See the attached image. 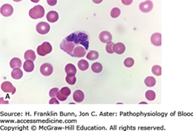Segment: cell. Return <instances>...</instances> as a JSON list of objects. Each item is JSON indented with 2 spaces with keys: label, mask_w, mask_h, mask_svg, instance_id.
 Returning a JSON list of instances; mask_svg holds the SVG:
<instances>
[{
  "label": "cell",
  "mask_w": 193,
  "mask_h": 131,
  "mask_svg": "<svg viewBox=\"0 0 193 131\" xmlns=\"http://www.w3.org/2000/svg\"><path fill=\"white\" fill-rule=\"evenodd\" d=\"M66 40L73 42L76 46H82L87 50L89 49V39H88V35L85 33L81 32H76L72 33L69 36L65 38Z\"/></svg>",
  "instance_id": "6da1fadb"
},
{
  "label": "cell",
  "mask_w": 193,
  "mask_h": 131,
  "mask_svg": "<svg viewBox=\"0 0 193 131\" xmlns=\"http://www.w3.org/2000/svg\"><path fill=\"white\" fill-rule=\"evenodd\" d=\"M45 15V9L42 6H36L29 11V16L34 20L41 19Z\"/></svg>",
  "instance_id": "7a4b0ae2"
},
{
  "label": "cell",
  "mask_w": 193,
  "mask_h": 131,
  "mask_svg": "<svg viewBox=\"0 0 193 131\" xmlns=\"http://www.w3.org/2000/svg\"><path fill=\"white\" fill-rule=\"evenodd\" d=\"M76 47L75 44L73 42H71V41L66 40V39H64L63 40V42L60 44V49L66 52L67 54H68L71 56L72 53H73L74 50H75Z\"/></svg>",
  "instance_id": "3957f363"
},
{
  "label": "cell",
  "mask_w": 193,
  "mask_h": 131,
  "mask_svg": "<svg viewBox=\"0 0 193 131\" xmlns=\"http://www.w3.org/2000/svg\"><path fill=\"white\" fill-rule=\"evenodd\" d=\"M51 51H52V46L48 42H44L37 48V53L40 56H45V55L49 54Z\"/></svg>",
  "instance_id": "277c9868"
},
{
  "label": "cell",
  "mask_w": 193,
  "mask_h": 131,
  "mask_svg": "<svg viewBox=\"0 0 193 131\" xmlns=\"http://www.w3.org/2000/svg\"><path fill=\"white\" fill-rule=\"evenodd\" d=\"M36 30L37 32L40 34H46L49 32L50 31V25L47 22H40L37 24L36 26Z\"/></svg>",
  "instance_id": "5b68a950"
},
{
  "label": "cell",
  "mask_w": 193,
  "mask_h": 131,
  "mask_svg": "<svg viewBox=\"0 0 193 131\" xmlns=\"http://www.w3.org/2000/svg\"><path fill=\"white\" fill-rule=\"evenodd\" d=\"M2 90L4 92H11L12 95L16 92V88L13 86V84L9 81H5L2 84Z\"/></svg>",
  "instance_id": "8992f818"
},
{
  "label": "cell",
  "mask_w": 193,
  "mask_h": 131,
  "mask_svg": "<svg viewBox=\"0 0 193 131\" xmlns=\"http://www.w3.org/2000/svg\"><path fill=\"white\" fill-rule=\"evenodd\" d=\"M139 8L141 11L144 12V13H148V12H150L153 8V2L151 1H148L143 2L140 4Z\"/></svg>",
  "instance_id": "52a82bcc"
},
{
  "label": "cell",
  "mask_w": 193,
  "mask_h": 131,
  "mask_svg": "<svg viewBox=\"0 0 193 131\" xmlns=\"http://www.w3.org/2000/svg\"><path fill=\"white\" fill-rule=\"evenodd\" d=\"M86 54V49L84 46H76L73 53H72L71 57L75 58H82Z\"/></svg>",
  "instance_id": "ba28073f"
},
{
  "label": "cell",
  "mask_w": 193,
  "mask_h": 131,
  "mask_svg": "<svg viewBox=\"0 0 193 131\" xmlns=\"http://www.w3.org/2000/svg\"><path fill=\"white\" fill-rule=\"evenodd\" d=\"M0 12H1V14L3 17H10L12 15L13 12V8L11 5L9 4H5L1 7V9H0Z\"/></svg>",
  "instance_id": "9c48e42d"
},
{
  "label": "cell",
  "mask_w": 193,
  "mask_h": 131,
  "mask_svg": "<svg viewBox=\"0 0 193 131\" xmlns=\"http://www.w3.org/2000/svg\"><path fill=\"white\" fill-rule=\"evenodd\" d=\"M40 72L44 76H49L53 72V66L50 63H43L40 67Z\"/></svg>",
  "instance_id": "30bf717a"
},
{
  "label": "cell",
  "mask_w": 193,
  "mask_h": 131,
  "mask_svg": "<svg viewBox=\"0 0 193 131\" xmlns=\"http://www.w3.org/2000/svg\"><path fill=\"white\" fill-rule=\"evenodd\" d=\"M99 38L100 39V41L103 43H108L111 42V39H112V35L110 32H102L100 34Z\"/></svg>",
  "instance_id": "8fae6325"
},
{
  "label": "cell",
  "mask_w": 193,
  "mask_h": 131,
  "mask_svg": "<svg viewBox=\"0 0 193 131\" xmlns=\"http://www.w3.org/2000/svg\"><path fill=\"white\" fill-rule=\"evenodd\" d=\"M151 43L155 46H161L162 44L161 33H154L151 37Z\"/></svg>",
  "instance_id": "7c38bea8"
},
{
  "label": "cell",
  "mask_w": 193,
  "mask_h": 131,
  "mask_svg": "<svg viewBox=\"0 0 193 131\" xmlns=\"http://www.w3.org/2000/svg\"><path fill=\"white\" fill-rule=\"evenodd\" d=\"M46 18L47 20L50 22H55L58 20L59 19V14L56 11H49L46 15Z\"/></svg>",
  "instance_id": "4fadbf2b"
},
{
  "label": "cell",
  "mask_w": 193,
  "mask_h": 131,
  "mask_svg": "<svg viewBox=\"0 0 193 131\" xmlns=\"http://www.w3.org/2000/svg\"><path fill=\"white\" fill-rule=\"evenodd\" d=\"M65 71L66 72L68 76H75L76 73H77V69H76V67L73 64L68 63L65 66Z\"/></svg>",
  "instance_id": "5bb4252c"
},
{
  "label": "cell",
  "mask_w": 193,
  "mask_h": 131,
  "mask_svg": "<svg viewBox=\"0 0 193 131\" xmlns=\"http://www.w3.org/2000/svg\"><path fill=\"white\" fill-rule=\"evenodd\" d=\"M114 51H115L116 54H123L124 51L126 50V46L125 45L122 43H115V46L113 47Z\"/></svg>",
  "instance_id": "9a60e30c"
},
{
  "label": "cell",
  "mask_w": 193,
  "mask_h": 131,
  "mask_svg": "<svg viewBox=\"0 0 193 131\" xmlns=\"http://www.w3.org/2000/svg\"><path fill=\"white\" fill-rule=\"evenodd\" d=\"M84 98H85L84 93L82 92L81 90H76L75 92H74L73 98L76 102H77V103L82 102V101H83Z\"/></svg>",
  "instance_id": "2e32d148"
},
{
  "label": "cell",
  "mask_w": 193,
  "mask_h": 131,
  "mask_svg": "<svg viewBox=\"0 0 193 131\" xmlns=\"http://www.w3.org/2000/svg\"><path fill=\"white\" fill-rule=\"evenodd\" d=\"M23 68L25 72H31L34 70V63L32 60H26L23 64Z\"/></svg>",
  "instance_id": "e0dca14e"
},
{
  "label": "cell",
  "mask_w": 193,
  "mask_h": 131,
  "mask_svg": "<svg viewBox=\"0 0 193 131\" xmlns=\"http://www.w3.org/2000/svg\"><path fill=\"white\" fill-rule=\"evenodd\" d=\"M10 66L12 69H16V68H21L22 66V61L21 60L19 59L18 58H13L10 62Z\"/></svg>",
  "instance_id": "ac0fdd59"
},
{
  "label": "cell",
  "mask_w": 193,
  "mask_h": 131,
  "mask_svg": "<svg viewBox=\"0 0 193 131\" xmlns=\"http://www.w3.org/2000/svg\"><path fill=\"white\" fill-rule=\"evenodd\" d=\"M23 75V72L20 68H16L13 69V70L11 72V77L13 79H16V80H19L20 79Z\"/></svg>",
  "instance_id": "d6986e66"
},
{
  "label": "cell",
  "mask_w": 193,
  "mask_h": 131,
  "mask_svg": "<svg viewBox=\"0 0 193 131\" xmlns=\"http://www.w3.org/2000/svg\"><path fill=\"white\" fill-rule=\"evenodd\" d=\"M24 58L26 60H32L34 61L36 59V54L33 50H27L25 51V55H24Z\"/></svg>",
  "instance_id": "ffe728a7"
},
{
  "label": "cell",
  "mask_w": 193,
  "mask_h": 131,
  "mask_svg": "<svg viewBox=\"0 0 193 131\" xmlns=\"http://www.w3.org/2000/svg\"><path fill=\"white\" fill-rule=\"evenodd\" d=\"M144 83H145V84H146V87H152L156 84V80L155 77H153L151 76H149V77H146V79H145V80H144Z\"/></svg>",
  "instance_id": "44dd1931"
},
{
  "label": "cell",
  "mask_w": 193,
  "mask_h": 131,
  "mask_svg": "<svg viewBox=\"0 0 193 131\" xmlns=\"http://www.w3.org/2000/svg\"><path fill=\"white\" fill-rule=\"evenodd\" d=\"M77 66H78L79 69H80L81 71H86L89 68V63L86 60H80L78 62Z\"/></svg>",
  "instance_id": "7402d4cb"
},
{
  "label": "cell",
  "mask_w": 193,
  "mask_h": 131,
  "mask_svg": "<svg viewBox=\"0 0 193 131\" xmlns=\"http://www.w3.org/2000/svg\"><path fill=\"white\" fill-rule=\"evenodd\" d=\"M99 57V53L96 51H91L88 53V54L86 55V58L88 60H96Z\"/></svg>",
  "instance_id": "603a6c76"
},
{
  "label": "cell",
  "mask_w": 193,
  "mask_h": 131,
  "mask_svg": "<svg viewBox=\"0 0 193 131\" xmlns=\"http://www.w3.org/2000/svg\"><path fill=\"white\" fill-rule=\"evenodd\" d=\"M91 69L95 73H100L103 70V66L100 63H94L91 66Z\"/></svg>",
  "instance_id": "cb8c5ba5"
},
{
  "label": "cell",
  "mask_w": 193,
  "mask_h": 131,
  "mask_svg": "<svg viewBox=\"0 0 193 131\" xmlns=\"http://www.w3.org/2000/svg\"><path fill=\"white\" fill-rule=\"evenodd\" d=\"M145 96H146V99H147L148 101H154V100L155 99L156 94L153 90H148L146 92Z\"/></svg>",
  "instance_id": "d4e9b609"
},
{
  "label": "cell",
  "mask_w": 193,
  "mask_h": 131,
  "mask_svg": "<svg viewBox=\"0 0 193 131\" xmlns=\"http://www.w3.org/2000/svg\"><path fill=\"white\" fill-rule=\"evenodd\" d=\"M151 72L156 76H161L162 74V69L161 66L158 65H155L153 66L152 68H151Z\"/></svg>",
  "instance_id": "484cf974"
},
{
  "label": "cell",
  "mask_w": 193,
  "mask_h": 131,
  "mask_svg": "<svg viewBox=\"0 0 193 131\" xmlns=\"http://www.w3.org/2000/svg\"><path fill=\"white\" fill-rule=\"evenodd\" d=\"M124 66L127 68H130V67L133 66L134 63V60L133 58H126L125 60H124Z\"/></svg>",
  "instance_id": "4316f807"
},
{
  "label": "cell",
  "mask_w": 193,
  "mask_h": 131,
  "mask_svg": "<svg viewBox=\"0 0 193 131\" xmlns=\"http://www.w3.org/2000/svg\"><path fill=\"white\" fill-rule=\"evenodd\" d=\"M120 10L118 8H114L111 11V17L112 18H118V17L120 15Z\"/></svg>",
  "instance_id": "83f0119b"
},
{
  "label": "cell",
  "mask_w": 193,
  "mask_h": 131,
  "mask_svg": "<svg viewBox=\"0 0 193 131\" xmlns=\"http://www.w3.org/2000/svg\"><path fill=\"white\" fill-rule=\"evenodd\" d=\"M114 46H115V43L112 42H110L108 43H107V45H106V51L108 53V54H113L115 51H114V49H113V47Z\"/></svg>",
  "instance_id": "f1b7e54d"
},
{
  "label": "cell",
  "mask_w": 193,
  "mask_h": 131,
  "mask_svg": "<svg viewBox=\"0 0 193 131\" xmlns=\"http://www.w3.org/2000/svg\"><path fill=\"white\" fill-rule=\"evenodd\" d=\"M65 80H66V82L68 83V84H70V85H74L76 83L77 78H76L75 76H68V75H67V77H65Z\"/></svg>",
  "instance_id": "f546056e"
},
{
  "label": "cell",
  "mask_w": 193,
  "mask_h": 131,
  "mask_svg": "<svg viewBox=\"0 0 193 131\" xmlns=\"http://www.w3.org/2000/svg\"><path fill=\"white\" fill-rule=\"evenodd\" d=\"M58 92H59V89L58 88H53L49 92V96L51 98H56Z\"/></svg>",
  "instance_id": "4dcf8cb0"
},
{
  "label": "cell",
  "mask_w": 193,
  "mask_h": 131,
  "mask_svg": "<svg viewBox=\"0 0 193 131\" xmlns=\"http://www.w3.org/2000/svg\"><path fill=\"white\" fill-rule=\"evenodd\" d=\"M60 92L63 93L65 96H69V95L71 94V89L68 87H63L60 89Z\"/></svg>",
  "instance_id": "1f68e13d"
},
{
  "label": "cell",
  "mask_w": 193,
  "mask_h": 131,
  "mask_svg": "<svg viewBox=\"0 0 193 131\" xmlns=\"http://www.w3.org/2000/svg\"><path fill=\"white\" fill-rule=\"evenodd\" d=\"M56 98H57V99L60 101H64L67 99L68 97H67V96H65L63 93L60 92V91H59L57 93V95H56Z\"/></svg>",
  "instance_id": "d6a6232c"
},
{
  "label": "cell",
  "mask_w": 193,
  "mask_h": 131,
  "mask_svg": "<svg viewBox=\"0 0 193 131\" xmlns=\"http://www.w3.org/2000/svg\"><path fill=\"white\" fill-rule=\"evenodd\" d=\"M49 104H59L60 101H59V100L56 99V98H52L49 101Z\"/></svg>",
  "instance_id": "836d02e7"
},
{
  "label": "cell",
  "mask_w": 193,
  "mask_h": 131,
  "mask_svg": "<svg viewBox=\"0 0 193 131\" xmlns=\"http://www.w3.org/2000/svg\"><path fill=\"white\" fill-rule=\"evenodd\" d=\"M47 3L49 6H54L57 3V2H56V0H48L47 1Z\"/></svg>",
  "instance_id": "e575fe53"
},
{
  "label": "cell",
  "mask_w": 193,
  "mask_h": 131,
  "mask_svg": "<svg viewBox=\"0 0 193 131\" xmlns=\"http://www.w3.org/2000/svg\"><path fill=\"white\" fill-rule=\"evenodd\" d=\"M122 3L126 6H129V5L132 4V0H129V1H126V0H122Z\"/></svg>",
  "instance_id": "d590c367"
},
{
  "label": "cell",
  "mask_w": 193,
  "mask_h": 131,
  "mask_svg": "<svg viewBox=\"0 0 193 131\" xmlns=\"http://www.w3.org/2000/svg\"><path fill=\"white\" fill-rule=\"evenodd\" d=\"M140 104H147V103H146V102H140Z\"/></svg>",
  "instance_id": "8d00e7d4"
}]
</instances>
